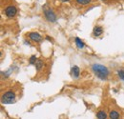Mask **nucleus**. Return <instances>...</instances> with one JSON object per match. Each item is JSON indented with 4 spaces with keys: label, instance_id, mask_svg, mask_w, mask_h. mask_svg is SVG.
<instances>
[{
    "label": "nucleus",
    "instance_id": "nucleus-1",
    "mask_svg": "<svg viewBox=\"0 0 124 119\" xmlns=\"http://www.w3.org/2000/svg\"><path fill=\"white\" fill-rule=\"evenodd\" d=\"M92 69H93V73L95 74V75L97 77H99L102 80L107 79L109 75V71L105 66L100 65V64H93L92 66Z\"/></svg>",
    "mask_w": 124,
    "mask_h": 119
},
{
    "label": "nucleus",
    "instance_id": "nucleus-3",
    "mask_svg": "<svg viewBox=\"0 0 124 119\" xmlns=\"http://www.w3.org/2000/svg\"><path fill=\"white\" fill-rule=\"evenodd\" d=\"M43 12H44V15H45L48 21H50V22H55L56 21V15H54V13L53 12V10L50 7H48L47 5H44Z\"/></svg>",
    "mask_w": 124,
    "mask_h": 119
},
{
    "label": "nucleus",
    "instance_id": "nucleus-2",
    "mask_svg": "<svg viewBox=\"0 0 124 119\" xmlns=\"http://www.w3.org/2000/svg\"><path fill=\"white\" fill-rule=\"evenodd\" d=\"M16 101V94L13 91H7L5 92L1 97L2 104H13Z\"/></svg>",
    "mask_w": 124,
    "mask_h": 119
},
{
    "label": "nucleus",
    "instance_id": "nucleus-10",
    "mask_svg": "<svg viewBox=\"0 0 124 119\" xmlns=\"http://www.w3.org/2000/svg\"><path fill=\"white\" fill-rule=\"evenodd\" d=\"M96 117L98 119H106L107 118V114L104 111H99L97 113H96Z\"/></svg>",
    "mask_w": 124,
    "mask_h": 119
},
{
    "label": "nucleus",
    "instance_id": "nucleus-5",
    "mask_svg": "<svg viewBox=\"0 0 124 119\" xmlns=\"http://www.w3.org/2000/svg\"><path fill=\"white\" fill-rule=\"evenodd\" d=\"M28 36L34 42H41L42 41V36L38 32H29Z\"/></svg>",
    "mask_w": 124,
    "mask_h": 119
},
{
    "label": "nucleus",
    "instance_id": "nucleus-4",
    "mask_svg": "<svg viewBox=\"0 0 124 119\" xmlns=\"http://www.w3.org/2000/svg\"><path fill=\"white\" fill-rule=\"evenodd\" d=\"M16 13H17V10H16V8L15 6H9V7H7L5 9V15H7L8 17H10V18L14 17L16 15Z\"/></svg>",
    "mask_w": 124,
    "mask_h": 119
},
{
    "label": "nucleus",
    "instance_id": "nucleus-6",
    "mask_svg": "<svg viewBox=\"0 0 124 119\" xmlns=\"http://www.w3.org/2000/svg\"><path fill=\"white\" fill-rule=\"evenodd\" d=\"M71 74H72V75H73V77L78 78V76H79V74H80L79 68H78V66H74V67L72 68V70H71Z\"/></svg>",
    "mask_w": 124,
    "mask_h": 119
},
{
    "label": "nucleus",
    "instance_id": "nucleus-12",
    "mask_svg": "<svg viewBox=\"0 0 124 119\" xmlns=\"http://www.w3.org/2000/svg\"><path fill=\"white\" fill-rule=\"evenodd\" d=\"M76 1L80 5H88L92 0H76Z\"/></svg>",
    "mask_w": 124,
    "mask_h": 119
},
{
    "label": "nucleus",
    "instance_id": "nucleus-9",
    "mask_svg": "<svg viewBox=\"0 0 124 119\" xmlns=\"http://www.w3.org/2000/svg\"><path fill=\"white\" fill-rule=\"evenodd\" d=\"M75 42H76V45H77V47H78V49H83L84 48V42L80 39V38H78V37H76V39H75Z\"/></svg>",
    "mask_w": 124,
    "mask_h": 119
},
{
    "label": "nucleus",
    "instance_id": "nucleus-8",
    "mask_svg": "<svg viewBox=\"0 0 124 119\" xmlns=\"http://www.w3.org/2000/svg\"><path fill=\"white\" fill-rule=\"evenodd\" d=\"M110 119H119V113L116 111H111L109 113Z\"/></svg>",
    "mask_w": 124,
    "mask_h": 119
},
{
    "label": "nucleus",
    "instance_id": "nucleus-14",
    "mask_svg": "<svg viewBox=\"0 0 124 119\" xmlns=\"http://www.w3.org/2000/svg\"><path fill=\"white\" fill-rule=\"evenodd\" d=\"M117 74H118V76H119L122 80H124V71H122V70H121V71H118Z\"/></svg>",
    "mask_w": 124,
    "mask_h": 119
},
{
    "label": "nucleus",
    "instance_id": "nucleus-13",
    "mask_svg": "<svg viewBox=\"0 0 124 119\" xmlns=\"http://www.w3.org/2000/svg\"><path fill=\"white\" fill-rule=\"evenodd\" d=\"M36 61H37L36 56H35V55H31L30 60H29V63H30V64H32V65H34V64L36 63Z\"/></svg>",
    "mask_w": 124,
    "mask_h": 119
},
{
    "label": "nucleus",
    "instance_id": "nucleus-15",
    "mask_svg": "<svg viewBox=\"0 0 124 119\" xmlns=\"http://www.w3.org/2000/svg\"><path fill=\"white\" fill-rule=\"evenodd\" d=\"M46 38H47V39H48V40H50V41H52V38H50V37H49V36H47Z\"/></svg>",
    "mask_w": 124,
    "mask_h": 119
},
{
    "label": "nucleus",
    "instance_id": "nucleus-11",
    "mask_svg": "<svg viewBox=\"0 0 124 119\" xmlns=\"http://www.w3.org/2000/svg\"><path fill=\"white\" fill-rule=\"evenodd\" d=\"M34 65H35L36 70H37V71H39V70H41V69H42V67H43V62H42L41 60H37V61H36V63H35Z\"/></svg>",
    "mask_w": 124,
    "mask_h": 119
},
{
    "label": "nucleus",
    "instance_id": "nucleus-7",
    "mask_svg": "<svg viewBox=\"0 0 124 119\" xmlns=\"http://www.w3.org/2000/svg\"><path fill=\"white\" fill-rule=\"evenodd\" d=\"M102 32H103V30H102L101 27L96 26V27L93 28V34H94L95 36H99V35H101Z\"/></svg>",
    "mask_w": 124,
    "mask_h": 119
},
{
    "label": "nucleus",
    "instance_id": "nucleus-16",
    "mask_svg": "<svg viewBox=\"0 0 124 119\" xmlns=\"http://www.w3.org/2000/svg\"><path fill=\"white\" fill-rule=\"evenodd\" d=\"M62 2H68V1H70V0H61Z\"/></svg>",
    "mask_w": 124,
    "mask_h": 119
}]
</instances>
